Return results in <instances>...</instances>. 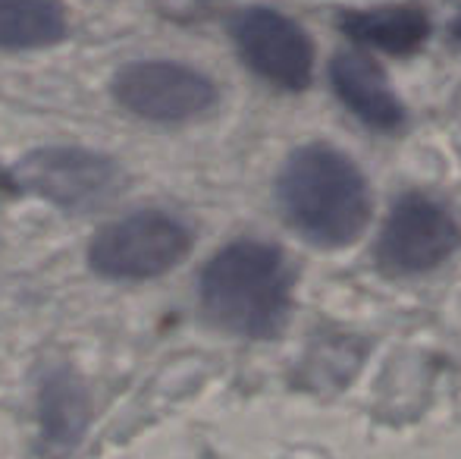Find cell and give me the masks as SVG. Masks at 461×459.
Returning a JSON list of instances; mask_svg holds the SVG:
<instances>
[{
	"instance_id": "obj_1",
	"label": "cell",
	"mask_w": 461,
	"mask_h": 459,
	"mask_svg": "<svg viewBox=\"0 0 461 459\" xmlns=\"http://www.w3.org/2000/svg\"><path fill=\"white\" fill-rule=\"evenodd\" d=\"M276 196L289 227L323 249L355 243L370 221L365 177L346 154L330 145H304L289 154Z\"/></svg>"
},
{
	"instance_id": "obj_2",
	"label": "cell",
	"mask_w": 461,
	"mask_h": 459,
	"mask_svg": "<svg viewBox=\"0 0 461 459\" xmlns=\"http://www.w3.org/2000/svg\"><path fill=\"white\" fill-rule=\"evenodd\" d=\"M201 308L223 331L270 340L292 312V274L279 249L239 239L204 264L198 280Z\"/></svg>"
},
{
	"instance_id": "obj_3",
	"label": "cell",
	"mask_w": 461,
	"mask_h": 459,
	"mask_svg": "<svg viewBox=\"0 0 461 459\" xmlns=\"http://www.w3.org/2000/svg\"><path fill=\"white\" fill-rule=\"evenodd\" d=\"M16 183L73 215L101 211L126 186V173L113 158L82 145L35 148L16 164Z\"/></svg>"
},
{
	"instance_id": "obj_4",
	"label": "cell",
	"mask_w": 461,
	"mask_h": 459,
	"mask_svg": "<svg viewBox=\"0 0 461 459\" xmlns=\"http://www.w3.org/2000/svg\"><path fill=\"white\" fill-rule=\"evenodd\" d=\"M192 249V233L164 211H135L97 230L88 264L104 280H154L173 271Z\"/></svg>"
},
{
	"instance_id": "obj_5",
	"label": "cell",
	"mask_w": 461,
	"mask_h": 459,
	"mask_svg": "<svg viewBox=\"0 0 461 459\" xmlns=\"http://www.w3.org/2000/svg\"><path fill=\"white\" fill-rule=\"evenodd\" d=\"M116 105L139 120L183 123L211 111L217 86L201 69L176 60H132L122 63L110 82Z\"/></svg>"
},
{
	"instance_id": "obj_6",
	"label": "cell",
	"mask_w": 461,
	"mask_h": 459,
	"mask_svg": "<svg viewBox=\"0 0 461 459\" xmlns=\"http://www.w3.org/2000/svg\"><path fill=\"white\" fill-rule=\"evenodd\" d=\"M461 245L456 217L424 196H405L376 239V262L389 274H424L446 262Z\"/></svg>"
},
{
	"instance_id": "obj_7",
	"label": "cell",
	"mask_w": 461,
	"mask_h": 459,
	"mask_svg": "<svg viewBox=\"0 0 461 459\" xmlns=\"http://www.w3.org/2000/svg\"><path fill=\"white\" fill-rule=\"evenodd\" d=\"M232 41L261 79L302 92L314 69V44L298 23L267 6H251L232 19Z\"/></svg>"
},
{
	"instance_id": "obj_8",
	"label": "cell",
	"mask_w": 461,
	"mask_h": 459,
	"mask_svg": "<svg viewBox=\"0 0 461 459\" xmlns=\"http://www.w3.org/2000/svg\"><path fill=\"white\" fill-rule=\"evenodd\" d=\"M336 95L358 120H365L370 129H399L405 120L399 95L383 76L380 63L367 57L365 50H342L336 54L330 67Z\"/></svg>"
},
{
	"instance_id": "obj_9",
	"label": "cell",
	"mask_w": 461,
	"mask_h": 459,
	"mask_svg": "<svg viewBox=\"0 0 461 459\" xmlns=\"http://www.w3.org/2000/svg\"><path fill=\"white\" fill-rule=\"evenodd\" d=\"M342 29L352 41L380 48L386 54H411L424 44L427 16L414 6H386V10H367V13H346Z\"/></svg>"
},
{
	"instance_id": "obj_10",
	"label": "cell",
	"mask_w": 461,
	"mask_h": 459,
	"mask_svg": "<svg viewBox=\"0 0 461 459\" xmlns=\"http://www.w3.org/2000/svg\"><path fill=\"white\" fill-rule=\"evenodd\" d=\"M60 0H0V50L50 48L67 35Z\"/></svg>"
},
{
	"instance_id": "obj_11",
	"label": "cell",
	"mask_w": 461,
	"mask_h": 459,
	"mask_svg": "<svg viewBox=\"0 0 461 459\" xmlns=\"http://www.w3.org/2000/svg\"><path fill=\"white\" fill-rule=\"evenodd\" d=\"M88 406H86V390H82L79 378L73 372H54L44 381L41 390V422L48 444H69L79 437L82 425H86Z\"/></svg>"
},
{
	"instance_id": "obj_12",
	"label": "cell",
	"mask_w": 461,
	"mask_h": 459,
	"mask_svg": "<svg viewBox=\"0 0 461 459\" xmlns=\"http://www.w3.org/2000/svg\"><path fill=\"white\" fill-rule=\"evenodd\" d=\"M456 35L461 38V19H458V23H456Z\"/></svg>"
}]
</instances>
